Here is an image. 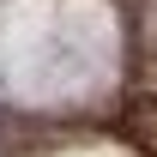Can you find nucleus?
Instances as JSON below:
<instances>
[{
    "label": "nucleus",
    "mask_w": 157,
    "mask_h": 157,
    "mask_svg": "<svg viewBox=\"0 0 157 157\" xmlns=\"http://www.w3.org/2000/svg\"><path fill=\"white\" fill-rule=\"evenodd\" d=\"M127 133H133L139 145H145V151H157V103H151V97L127 109Z\"/></svg>",
    "instance_id": "obj_1"
}]
</instances>
